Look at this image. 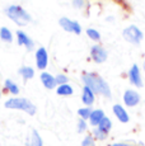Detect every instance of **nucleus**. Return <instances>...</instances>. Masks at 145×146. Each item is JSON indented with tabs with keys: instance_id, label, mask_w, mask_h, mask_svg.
<instances>
[{
	"instance_id": "nucleus-1",
	"label": "nucleus",
	"mask_w": 145,
	"mask_h": 146,
	"mask_svg": "<svg viewBox=\"0 0 145 146\" xmlns=\"http://www.w3.org/2000/svg\"><path fill=\"white\" fill-rule=\"evenodd\" d=\"M83 81H84L85 86L92 89L93 93L102 94L107 98H111V89L108 84L106 83L102 78H99L96 74H84L83 75Z\"/></svg>"
},
{
	"instance_id": "nucleus-2",
	"label": "nucleus",
	"mask_w": 145,
	"mask_h": 146,
	"mask_svg": "<svg viewBox=\"0 0 145 146\" xmlns=\"http://www.w3.org/2000/svg\"><path fill=\"white\" fill-rule=\"evenodd\" d=\"M7 14L9 15V18L12 19L14 23L19 24V26H24L31 21L29 14L21 7H15V5H12L7 9Z\"/></svg>"
},
{
	"instance_id": "nucleus-3",
	"label": "nucleus",
	"mask_w": 145,
	"mask_h": 146,
	"mask_svg": "<svg viewBox=\"0 0 145 146\" xmlns=\"http://www.w3.org/2000/svg\"><path fill=\"white\" fill-rule=\"evenodd\" d=\"M5 107L12 109H23L28 114H35L36 113V107L35 104L29 102L26 98H13L5 102Z\"/></svg>"
},
{
	"instance_id": "nucleus-4",
	"label": "nucleus",
	"mask_w": 145,
	"mask_h": 146,
	"mask_svg": "<svg viewBox=\"0 0 145 146\" xmlns=\"http://www.w3.org/2000/svg\"><path fill=\"white\" fill-rule=\"evenodd\" d=\"M122 35H124V38L127 42H130V43H134V44H139L141 42V40H143V37H144L143 32H141V31L136 26L127 27L126 29L122 32Z\"/></svg>"
},
{
	"instance_id": "nucleus-5",
	"label": "nucleus",
	"mask_w": 145,
	"mask_h": 146,
	"mask_svg": "<svg viewBox=\"0 0 145 146\" xmlns=\"http://www.w3.org/2000/svg\"><path fill=\"white\" fill-rule=\"evenodd\" d=\"M124 102L127 107H135L140 102V94L138 92L129 89V90H126L124 93Z\"/></svg>"
},
{
	"instance_id": "nucleus-6",
	"label": "nucleus",
	"mask_w": 145,
	"mask_h": 146,
	"mask_svg": "<svg viewBox=\"0 0 145 146\" xmlns=\"http://www.w3.org/2000/svg\"><path fill=\"white\" fill-rule=\"evenodd\" d=\"M60 26L64 28L65 31H68V32H74L76 33V35H79L80 32H82V28H80L79 23H76V22H72L70 19L68 18H61L60 19Z\"/></svg>"
},
{
	"instance_id": "nucleus-7",
	"label": "nucleus",
	"mask_w": 145,
	"mask_h": 146,
	"mask_svg": "<svg viewBox=\"0 0 145 146\" xmlns=\"http://www.w3.org/2000/svg\"><path fill=\"white\" fill-rule=\"evenodd\" d=\"M129 78L132 85L138 86V88H141L143 86V80H141V75H140V70H139L138 65H132V67L129 71Z\"/></svg>"
},
{
	"instance_id": "nucleus-8",
	"label": "nucleus",
	"mask_w": 145,
	"mask_h": 146,
	"mask_svg": "<svg viewBox=\"0 0 145 146\" xmlns=\"http://www.w3.org/2000/svg\"><path fill=\"white\" fill-rule=\"evenodd\" d=\"M90 55H92V57H93V60L98 64L104 62V61L107 60V52H106V50L101 46H93L92 47Z\"/></svg>"
},
{
	"instance_id": "nucleus-9",
	"label": "nucleus",
	"mask_w": 145,
	"mask_h": 146,
	"mask_svg": "<svg viewBox=\"0 0 145 146\" xmlns=\"http://www.w3.org/2000/svg\"><path fill=\"white\" fill-rule=\"evenodd\" d=\"M36 64H37V67L38 69H46L47 66V52L43 47L37 50L36 52Z\"/></svg>"
},
{
	"instance_id": "nucleus-10",
	"label": "nucleus",
	"mask_w": 145,
	"mask_h": 146,
	"mask_svg": "<svg viewBox=\"0 0 145 146\" xmlns=\"http://www.w3.org/2000/svg\"><path fill=\"white\" fill-rule=\"evenodd\" d=\"M113 113H115V116L118 118L120 122H122V123H126V122H129V114H127V112L125 111V108L122 106H120V104H115L113 106Z\"/></svg>"
},
{
	"instance_id": "nucleus-11",
	"label": "nucleus",
	"mask_w": 145,
	"mask_h": 146,
	"mask_svg": "<svg viewBox=\"0 0 145 146\" xmlns=\"http://www.w3.org/2000/svg\"><path fill=\"white\" fill-rule=\"evenodd\" d=\"M17 36H18V43L19 44H24V46H26L28 50H32L33 48L35 43H33V41L31 40V38L24 32H22V31H18V32H17Z\"/></svg>"
},
{
	"instance_id": "nucleus-12",
	"label": "nucleus",
	"mask_w": 145,
	"mask_h": 146,
	"mask_svg": "<svg viewBox=\"0 0 145 146\" xmlns=\"http://www.w3.org/2000/svg\"><path fill=\"white\" fill-rule=\"evenodd\" d=\"M41 80H42V84L45 85V88H47V89H54L55 85H56V79L52 75L47 74V72H43L41 75Z\"/></svg>"
},
{
	"instance_id": "nucleus-13",
	"label": "nucleus",
	"mask_w": 145,
	"mask_h": 146,
	"mask_svg": "<svg viewBox=\"0 0 145 146\" xmlns=\"http://www.w3.org/2000/svg\"><path fill=\"white\" fill-rule=\"evenodd\" d=\"M103 118H104V113H103V111H101V109H96V111H93L90 113V117H89L92 126H98Z\"/></svg>"
},
{
	"instance_id": "nucleus-14",
	"label": "nucleus",
	"mask_w": 145,
	"mask_h": 146,
	"mask_svg": "<svg viewBox=\"0 0 145 146\" xmlns=\"http://www.w3.org/2000/svg\"><path fill=\"white\" fill-rule=\"evenodd\" d=\"M83 103L87 106H92L94 102V93L92 92L90 88H88V86H84V89H83Z\"/></svg>"
},
{
	"instance_id": "nucleus-15",
	"label": "nucleus",
	"mask_w": 145,
	"mask_h": 146,
	"mask_svg": "<svg viewBox=\"0 0 145 146\" xmlns=\"http://www.w3.org/2000/svg\"><path fill=\"white\" fill-rule=\"evenodd\" d=\"M27 146H42V139H41L40 135L36 132L35 130H32V132L28 136Z\"/></svg>"
},
{
	"instance_id": "nucleus-16",
	"label": "nucleus",
	"mask_w": 145,
	"mask_h": 146,
	"mask_svg": "<svg viewBox=\"0 0 145 146\" xmlns=\"http://www.w3.org/2000/svg\"><path fill=\"white\" fill-rule=\"evenodd\" d=\"M19 74H21L26 80H28V79H32V78H33V75H35V71H33L32 67L24 66V67H22V69L19 70Z\"/></svg>"
},
{
	"instance_id": "nucleus-17",
	"label": "nucleus",
	"mask_w": 145,
	"mask_h": 146,
	"mask_svg": "<svg viewBox=\"0 0 145 146\" xmlns=\"http://www.w3.org/2000/svg\"><path fill=\"white\" fill-rule=\"evenodd\" d=\"M111 127H112V123H111L110 118H107V117H104V118L101 121V123L98 125V128H99V130L103 131V132H106V133H107L108 131L111 130Z\"/></svg>"
},
{
	"instance_id": "nucleus-18",
	"label": "nucleus",
	"mask_w": 145,
	"mask_h": 146,
	"mask_svg": "<svg viewBox=\"0 0 145 146\" xmlns=\"http://www.w3.org/2000/svg\"><path fill=\"white\" fill-rule=\"evenodd\" d=\"M0 38H1L3 41H5V42H12V40H13L10 31L8 29V28H5V27H3L1 29H0Z\"/></svg>"
},
{
	"instance_id": "nucleus-19",
	"label": "nucleus",
	"mask_w": 145,
	"mask_h": 146,
	"mask_svg": "<svg viewBox=\"0 0 145 146\" xmlns=\"http://www.w3.org/2000/svg\"><path fill=\"white\" fill-rule=\"evenodd\" d=\"M57 94L59 95H70L72 94V88L68 84H64V85H60L57 88Z\"/></svg>"
},
{
	"instance_id": "nucleus-20",
	"label": "nucleus",
	"mask_w": 145,
	"mask_h": 146,
	"mask_svg": "<svg viewBox=\"0 0 145 146\" xmlns=\"http://www.w3.org/2000/svg\"><path fill=\"white\" fill-rule=\"evenodd\" d=\"M5 88H7L8 90H9L10 93H13V94H18V92H19L18 86H17L12 80H5Z\"/></svg>"
},
{
	"instance_id": "nucleus-21",
	"label": "nucleus",
	"mask_w": 145,
	"mask_h": 146,
	"mask_svg": "<svg viewBox=\"0 0 145 146\" xmlns=\"http://www.w3.org/2000/svg\"><path fill=\"white\" fill-rule=\"evenodd\" d=\"M78 113H79V116L82 117L83 119H87L90 117L92 111H90V108H80L79 111H78Z\"/></svg>"
},
{
	"instance_id": "nucleus-22",
	"label": "nucleus",
	"mask_w": 145,
	"mask_h": 146,
	"mask_svg": "<svg viewBox=\"0 0 145 146\" xmlns=\"http://www.w3.org/2000/svg\"><path fill=\"white\" fill-rule=\"evenodd\" d=\"M87 35H88L89 37L92 38V40H94V41H98L99 38H101V35H99V32H98V31H96V29H92V28H89V29L87 31Z\"/></svg>"
},
{
	"instance_id": "nucleus-23",
	"label": "nucleus",
	"mask_w": 145,
	"mask_h": 146,
	"mask_svg": "<svg viewBox=\"0 0 145 146\" xmlns=\"http://www.w3.org/2000/svg\"><path fill=\"white\" fill-rule=\"evenodd\" d=\"M93 133H94V136H96V139H98V140H104L106 137H107V133L101 131L99 128H96V130L93 131Z\"/></svg>"
},
{
	"instance_id": "nucleus-24",
	"label": "nucleus",
	"mask_w": 145,
	"mask_h": 146,
	"mask_svg": "<svg viewBox=\"0 0 145 146\" xmlns=\"http://www.w3.org/2000/svg\"><path fill=\"white\" fill-rule=\"evenodd\" d=\"M82 146H94V139H93V136H87L84 140H83V142H82Z\"/></svg>"
},
{
	"instance_id": "nucleus-25",
	"label": "nucleus",
	"mask_w": 145,
	"mask_h": 146,
	"mask_svg": "<svg viewBox=\"0 0 145 146\" xmlns=\"http://www.w3.org/2000/svg\"><path fill=\"white\" fill-rule=\"evenodd\" d=\"M55 79H56V84H61V85L66 84V81H68V78L65 75H57Z\"/></svg>"
},
{
	"instance_id": "nucleus-26",
	"label": "nucleus",
	"mask_w": 145,
	"mask_h": 146,
	"mask_svg": "<svg viewBox=\"0 0 145 146\" xmlns=\"http://www.w3.org/2000/svg\"><path fill=\"white\" fill-rule=\"evenodd\" d=\"M87 130V123H85L84 119H80L79 123H78V131L79 132H83V131Z\"/></svg>"
},
{
	"instance_id": "nucleus-27",
	"label": "nucleus",
	"mask_w": 145,
	"mask_h": 146,
	"mask_svg": "<svg viewBox=\"0 0 145 146\" xmlns=\"http://www.w3.org/2000/svg\"><path fill=\"white\" fill-rule=\"evenodd\" d=\"M74 5H75L76 8L83 7V0H74Z\"/></svg>"
},
{
	"instance_id": "nucleus-28",
	"label": "nucleus",
	"mask_w": 145,
	"mask_h": 146,
	"mask_svg": "<svg viewBox=\"0 0 145 146\" xmlns=\"http://www.w3.org/2000/svg\"><path fill=\"white\" fill-rule=\"evenodd\" d=\"M111 146H131V145L125 144V142H118V144H113V145H111Z\"/></svg>"
},
{
	"instance_id": "nucleus-29",
	"label": "nucleus",
	"mask_w": 145,
	"mask_h": 146,
	"mask_svg": "<svg viewBox=\"0 0 145 146\" xmlns=\"http://www.w3.org/2000/svg\"><path fill=\"white\" fill-rule=\"evenodd\" d=\"M144 71H145V62H144Z\"/></svg>"
},
{
	"instance_id": "nucleus-30",
	"label": "nucleus",
	"mask_w": 145,
	"mask_h": 146,
	"mask_svg": "<svg viewBox=\"0 0 145 146\" xmlns=\"http://www.w3.org/2000/svg\"><path fill=\"white\" fill-rule=\"evenodd\" d=\"M0 97H1V93H0Z\"/></svg>"
}]
</instances>
